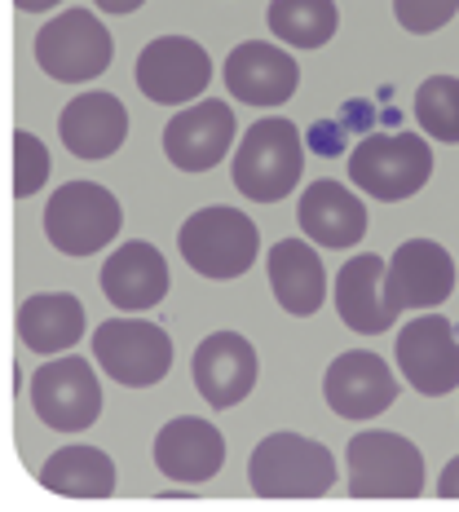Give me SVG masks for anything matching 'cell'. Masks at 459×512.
I'll use <instances>...</instances> for the list:
<instances>
[{"label": "cell", "instance_id": "cell-1", "mask_svg": "<svg viewBox=\"0 0 459 512\" xmlns=\"http://www.w3.org/2000/svg\"><path fill=\"white\" fill-rule=\"evenodd\" d=\"M230 173H234L239 195L252 199V204H279V199H287L301 186V173H305L301 128L292 120H283V115L256 120L248 133L239 137Z\"/></svg>", "mask_w": 459, "mask_h": 512}, {"label": "cell", "instance_id": "cell-2", "mask_svg": "<svg viewBox=\"0 0 459 512\" xmlns=\"http://www.w3.org/2000/svg\"><path fill=\"white\" fill-rule=\"evenodd\" d=\"M177 248H181V261H186L199 279L230 283V279H239V274H248L252 261L261 256V230H256V221L248 212L212 204V208L190 212V217L181 221Z\"/></svg>", "mask_w": 459, "mask_h": 512}, {"label": "cell", "instance_id": "cell-3", "mask_svg": "<svg viewBox=\"0 0 459 512\" xmlns=\"http://www.w3.org/2000/svg\"><path fill=\"white\" fill-rule=\"evenodd\" d=\"M248 486L261 499H318L336 486V455L301 433H270L248 460Z\"/></svg>", "mask_w": 459, "mask_h": 512}, {"label": "cell", "instance_id": "cell-4", "mask_svg": "<svg viewBox=\"0 0 459 512\" xmlns=\"http://www.w3.org/2000/svg\"><path fill=\"white\" fill-rule=\"evenodd\" d=\"M345 477L354 499H415L424 490V455L402 433L362 429L345 446Z\"/></svg>", "mask_w": 459, "mask_h": 512}, {"label": "cell", "instance_id": "cell-5", "mask_svg": "<svg viewBox=\"0 0 459 512\" xmlns=\"http://www.w3.org/2000/svg\"><path fill=\"white\" fill-rule=\"evenodd\" d=\"M433 177V146L415 133H371L349 155V181L380 204H398Z\"/></svg>", "mask_w": 459, "mask_h": 512}, {"label": "cell", "instance_id": "cell-6", "mask_svg": "<svg viewBox=\"0 0 459 512\" xmlns=\"http://www.w3.org/2000/svg\"><path fill=\"white\" fill-rule=\"evenodd\" d=\"M120 199L98 181H67L45 204V239L62 256H93L120 234Z\"/></svg>", "mask_w": 459, "mask_h": 512}, {"label": "cell", "instance_id": "cell-7", "mask_svg": "<svg viewBox=\"0 0 459 512\" xmlns=\"http://www.w3.org/2000/svg\"><path fill=\"white\" fill-rule=\"evenodd\" d=\"M93 358L124 389H151L173 371V336L151 318H106L93 332Z\"/></svg>", "mask_w": 459, "mask_h": 512}, {"label": "cell", "instance_id": "cell-8", "mask_svg": "<svg viewBox=\"0 0 459 512\" xmlns=\"http://www.w3.org/2000/svg\"><path fill=\"white\" fill-rule=\"evenodd\" d=\"M111 31L89 9H62L36 31V67L58 84H89L111 67Z\"/></svg>", "mask_w": 459, "mask_h": 512}, {"label": "cell", "instance_id": "cell-9", "mask_svg": "<svg viewBox=\"0 0 459 512\" xmlns=\"http://www.w3.org/2000/svg\"><path fill=\"white\" fill-rule=\"evenodd\" d=\"M31 411L58 433H84L102 415L98 371L76 354H58L31 376Z\"/></svg>", "mask_w": 459, "mask_h": 512}, {"label": "cell", "instance_id": "cell-10", "mask_svg": "<svg viewBox=\"0 0 459 512\" xmlns=\"http://www.w3.org/2000/svg\"><path fill=\"white\" fill-rule=\"evenodd\" d=\"M398 371L424 398H446L459 389V336L442 314H420L398 332Z\"/></svg>", "mask_w": 459, "mask_h": 512}, {"label": "cell", "instance_id": "cell-11", "mask_svg": "<svg viewBox=\"0 0 459 512\" xmlns=\"http://www.w3.org/2000/svg\"><path fill=\"white\" fill-rule=\"evenodd\" d=\"M212 84V58L190 36H159L137 58V89L155 106H186Z\"/></svg>", "mask_w": 459, "mask_h": 512}, {"label": "cell", "instance_id": "cell-12", "mask_svg": "<svg viewBox=\"0 0 459 512\" xmlns=\"http://www.w3.org/2000/svg\"><path fill=\"white\" fill-rule=\"evenodd\" d=\"M455 292V256L433 239H407L389 256L384 270V301L393 314L402 309H437Z\"/></svg>", "mask_w": 459, "mask_h": 512}, {"label": "cell", "instance_id": "cell-13", "mask_svg": "<svg viewBox=\"0 0 459 512\" xmlns=\"http://www.w3.org/2000/svg\"><path fill=\"white\" fill-rule=\"evenodd\" d=\"M239 133L230 102L204 98L195 106H181L164 128V155L181 173H208L230 155V142Z\"/></svg>", "mask_w": 459, "mask_h": 512}, {"label": "cell", "instance_id": "cell-14", "mask_svg": "<svg viewBox=\"0 0 459 512\" xmlns=\"http://www.w3.org/2000/svg\"><path fill=\"white\" fill-rule=\"evenodd\" d=\"M323 398L336 411V420H376L398 398V380H393L389 362L367 349H349L332 358L323 376Z\"/></svg>", "mask_w": 459, "mask_h": 512}, {"label": "cell", "instance_id": "cell-15", "mask_svg": "<svg viewBox=\"0 0 459 512\" xmlns=\"http://www.w3.org/2000/svg\"><path fill=\"white\" fill-rule=\"evenodd\" d=\"M221 80H226L234 102L283 106V102H292L296 84H301V67H296L292 53L270 45V40H243V45L230 49Z\"/></svg>", "mask_w": 459, "mask_h": 512}, {"label": "cell", "instance_id": "cell-16", "mask_svg": "<svg viewBox=\"0 0 459 512\" xmlns=\"http://www.w3.org/2000/svg\"><path fill=\"white\" fill-rule=\"evenodd\" d=\"M190 380L204 393L208 407L226 411L239 407L256 389V349L239 332H212L199 340L195 358H190Z\"/></svg>", "mask_w": 459, "mask_h": 512}, {"label": "cell", "instance_id": "cell-17", "mask_svg": "<svg viewBox=\"0 0 459 512\" xmlns=\"http://www.w3.org/2000/svg\"><path fill=\"white\" fill-rule=\"evenodd\" d=\"M98 279H102V296L120 314H146L168 296V261L155 243L133 239L106 256Z\"/></svg>", "mask_w": 459, "mask_h": 512}, {"label": "cell", "instance_id": "cell-18", "mask_svg": "<svg viewBox=\"0 0 459 512\" xmlns=\"http://www.w3.org/2000/svg\"><path fill=\"white\" fill-rule=\"evenodd\" d=\"M221 464H226V437H221L217 424L177 415L155 433V468L173 482H212L221 473Z\"/></svg>", "mask_w": 459, "mask_h": 512}, {"label": "cell", "instance_id": "cell-19", "mask_svg": "<svg viewBox=\"0 0 459 512\" xmlns=\"http://www.w3.org/2000/svg\"><path fill=\"white\" fill-rule=\"evenodd\" d=\"M58 137L76 159H111L128 137V111L115 93L89 89L58 115Z\"/></svg>", "mask_w": 459, "mask_h": 512}, {"label": "cell", "instance_id": "cell-20", "mask_svg": "<svg viewBox=\"0 0 459 512\" xmlns=\"http://www.w3.org/2000/svg\"><path fill=\"white\" fill-rule=\"evenodd\" d=\"M296 221L301 234L314 239L318 248H354L367 234V208L349 186L340 181H309L301 190V204H296Z\"/></svg>", "mask_w": 459, "mask_h": 512}, {"label": "cell", "instance_id": "cell-21", "mask_svg": "<svg viewBox=\"0 0 459 512\" xmlns=\"http://www.w3.org/2000/svg\"><path fill=\"white\" fill-rule=\"evenodd\" d=\"M384 270L389 261L376 252H358L340 265L336 274V314L345 318L349 332L358 336H380L398 323V314L384 301Z\"/></svg>", "mask_w": 459, "mask_h": 512}, {"label": "cell", "instance_id": "cell-22", "mask_svg": "<svg viewBox=\"0 0 459 512\" xmlns=\"http://www.w3.org/2000/svg\"><path fill=\"white\" fill-rule=\"evenodd\" d=\"M270 270V292L292 318L318 314L327 301V270L318 261L314 239H279L265 256Z\"/></svg>", "mask_w": 459, "mask_h": 512}, {"label": "cell", "instance_id": "cell-23", "mask_svg": "<svg viewBox=\"0 0 459 512\" xmlns=\"http://www.w3.org/2000/svg\"><path fill=\"white\" fill-rule=\"evenodd\" d=\"M84 336V305L71 292H36L18 305V340L31 354L58 358Z\"/></svg>", "mask_w": 459, "mask_h": 512}, {"label": "cell", "instance_id": "cell-24", "mask_svg": "<svg viewBox=\"0 0 459 512\" xmlns=\"http://www.w3.org/2000/svg\"><path fill=\"white\" fill-rule=\"evenodd\" d=\"M40 486L67 499H106L115 495V464L98 446H62L40 464Z\"/></svg>", "mask_w": 459, "mask_h": 512}, {"label": "cell", "instance_id": "cell-25", "mask_svg": "<svg viewBox=\"0 0 459 512\" xmlns=\"http://www.w3.org/2000/svg\"><path fill=\"white\" fill-rule=\"evenodd\" d=\"M270 31L292 49H323L340 31L336 0H270Z\"/></svg>", "mask_w": 459, "mask_h": 512}, {"label": "cell", "instance_id": "cell-26", "mask_svg": "<svg viewBox=\"0 0 459 512\" xmlns=\"http://www.w3.org/2000/svg\"><path fill=\"white\" fill-rule=\"evenodd\" d=\"M415 124L437 142H459V76H429L415 89Z\"/></svg>", "mask_w": 459, "mask_h": 512}, {"label": "cell", "instance_id": "cell-27", "mask_svg": "<svg viewBox=\"0 0 459 512\" xmlns=\"http://www.w3.org/2000/svg\"><path fill=\"white\" fill-rule=\"evenodd\" d=\"M49 181V151L36 133L18 128L14 133V195L18 199H31L40 186Z\"/></svg>", "mask_w": 459, "mask_h": 512}, {"label": "cell", "instance_id": "cell-28", "mask_svg": "<svg viewBox=\"0 0 459 512\" xmlns=\"http://www.w3.org/2000/svg\"><path fill=\"white\" fill-rule=\"evenodd\" d=\"M459 0H393V18L402 23V31L411 36H429V31H442L455 18Z\"/></svg>", "mask_w": 459, "mask_h": 512}, {"label": "cell", "instance_id": "cell-29", "mask_svg": "<svg viewBox=\"0 0 459 512\" xmlns=\"http://www.w3.org/2000/svg\"><path fill=\"white\" fill-rule=\"evenodd\" d=\"M437 495H442V499H459V455L442 468V477H437Z\"/></svg>", "mask_w": 459, "mask_h": 512}, {"label": "cell", "instance_id": "cell-30", "mask_svg": "<svg viewBox=\"0 0 459 512\" xmlns=\"http://www.w3.org/2000/svg\"><path fill=\"white\" fill-rule=\"evenodd\" d=\"M93 5H98L102 14H137L146 0H93Z\"/></svg>", "mask_w": 459, "mask_h": 512}, {"label": "cell", "instance_id": "cell-31", "mask_svg": "<svg viewBox=\"0 0 459 512\" xmlns=\"http://www.w3.org/2000/svg\"><path fill=\"white\" fill-rule=\"evenodd\" d=\"M18 9H23V14H49L53 5H62V0H14Z\"/></svg>", "mask_w": 459, "mask_h": 512}]
</instances>
